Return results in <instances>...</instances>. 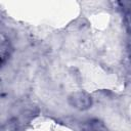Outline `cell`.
<instances>
[{
    "label": "cell",
    "instance_id": "1",
    "mask_svg": "<svg viewBox=\"0 0 131 131\" xmlns=\"http://www.w3.org/2000/svg\"><path fill=\"white\" fill-rule=\"evenodd\" d=\"M73 105L79 108H86L91 104V99L85 93H76L73 95Z\"/></svg>",
    "mask_w": 131,
    "mask_h": 131
}]
</instances>
